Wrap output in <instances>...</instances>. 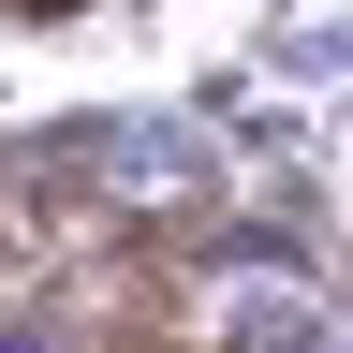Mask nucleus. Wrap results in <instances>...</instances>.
Here are the masks:
<instances>
[{
  "mask_svg": "<svg viewBox=\"0 0 353 353\" xmlns=\"http://www.w3.org/2000/svg\"><path fill=\"white\" fill-rule=\"evenodd\" d=\"M15 15H74V0H15Z\"/></svg>",
  "mask_w": 353,
  "mask_h": 353,
  "instance_id": "f257e3e1",
  "label": "nucleus"
}]
</instances>
